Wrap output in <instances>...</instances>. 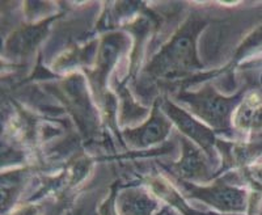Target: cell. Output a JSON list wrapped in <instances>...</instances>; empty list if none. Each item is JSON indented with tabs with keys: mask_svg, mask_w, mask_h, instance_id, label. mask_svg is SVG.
Masks as SVG:
<instances>
[{
	"mask_svg": "<svg viewBox=\"0 0 262 215\" xmlns=\"http://www.w3.org/2000/svg\"><path fill=\"white\" fill-rule=\"evenodd\" d=\"M202 25L198 21L185 25L152 60L148 71L158 78H173L200 66L195 54V38Z\"/></svg>",
	"mask_w": 262,
	"mask_h": 215,
	"instance_id": "obj_1",
	"label": "cell"
},
{
	"mask_svg": "<svg viewBox=\"0 0 262 215\" xmlns=\"http://www.w3.org/2000/svg\"><path fill=\"white\" fill-rule=\"evenodd\" d=\"M180 99L188 104L195 116L202 118L206 123L211 125L212 127L223 128L228 127L231 122V114L233 106L238 100L236 97H224L215 92L212 88L206 87L205 90L196 93H185L180 96Z\"/></svg>",
	"mask_w": 262,
	"mask_h": 215,
	"instance_id": "obj_2",
	"label": "cell"
},
{
	"mask_svg": "<svg viewBox=\"0 0 262 215\" xmlns=\"http://www.w3.org/2000/svg\"><path fill=\"white\" fill-rule=\"evenodd\" d=\"M165 114L169 117V120L176 123L184 134L190 137L194 142L200 144L206 153L212 154V147L215 144V138L212 132L209 127L194 120L190 114L184 112L182 109L173 105L172 102L167 101L163 104Z\"/></svg>",
	"mask_w": 262,
	"mask_h": 215,
	"instance_id": "obj_3",
	"label": "cell"
},
{
	"mask_svg": "<svg viewBox=\"0 0 262 215\" xmlns=\"http://www.w3.org/2000/svg\"><path fill=\"white\" fill-rule=\"evenodd\" d=\"M170 130V122L160 111L155 109L148 122L134 130L125 132V138L135 147L151 146L159 143L167 137Z\"/></svg>",
	"mask_w": 262,
	"mask_h": 215,
	"instance_id": "obj_4",
	"label": "cell"
},
{
	"mask_svg": "<svg viewBox=\"0 0 262 215\" xmlns=\"http://www.w3.org/2000/svg\"><path fill=\"white\" fill-rule=\"evenodd\" d=\"M198 196L223 210H240L244 206V193L233 188L216 186L211 189H200Z\"/></svg>",
	"mask_w": 262,
	"mask_h": 215,
	"instance_id": "obj_5",
	"label": "cell"
},
{
	"mask_svg": "<svg viewBox=\"0 0 262 215\" xmlns=\"http://www.w3.org/2000/svg\"><path fill=\"white\" fill-rule=\"evenodd\" d=\"M181 174L186 177L202 176L206 172V163L200 149L195 148L193 144L184 142V154L179 163Z\"/></svg>",
	"mask_w": 262,
	"mask_h": 215,
	"instance_id": "obj_6",
	"label": "cell"
}]
</instances>
